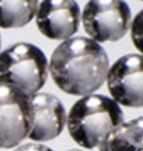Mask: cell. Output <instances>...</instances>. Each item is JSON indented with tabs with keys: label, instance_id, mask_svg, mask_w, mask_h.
Listing matches in <instances>:
<instances>
[{
	"label": "cell",
	"instance_id": "8",
	"mask_svg": "<svg viewBox=\"0 0 143 151\" xmlns=\"http://www.w3.org/2000/svg\"><path fill=\"white\" fill-rule=\"evenodd\" d=\"M33 110V121L28 138L33 142H48L57 138L66 125V111L63 102L49 93L29 97Z\"/></svg>",
	"mask_w": 143,
	"mask_h": 151
},
{
	"label": "cell",
	"instance_id": "4",
	"mask_svg": "<svg viewBox=\"0 0 143 151\" xmlns=\"http://www.w3.org/2000/svg\"><path fill=\"white\" fill-rule=\"evenodd\" d=\"M83 29L97 42H114L126 36L131 9L125 0H89L81 15Z\"/></svg>",
	"mask_w": 143,
	"mask_h": 151
},
{
	"label": "cell",
	"instance_id": "2",
	"mask_svg": "<svg viewBox=\"0 0 143 151\" xmlns=\"http://www.w3.org/2000/svg\"><path fill=\"white\" fill-rule=\"evenodd\" d=\"M122 122L119 105L113 98L94 93L82 96L66 114L69 135L86 150L98 147L106 134Z\"/></svg>",
	"mask_w": 143,
	"mask_h": 151
},
{
	"label": "cell",
	"instance_id": "11",
	"mask_svg": "<svg viewBox=\"0 0 143 151\" xmlns=\"http://www.w3.org/2000/svg\"><path fill=\"white\" fill-rule=\"evenodd\" d=\"M143 12H139L138 15L131 20L130 23V33H131V40H133L135 48L142 52V20H143Z\"/></svg>",
	"mask_w": 143,
	"mask_h": 151
},
{
	"label": "cell",
	"instance_id": "9",
	"mask_svg": "<svg viewBox=\"0 0 143 151\" xmlns=\"http://www.w3.org/2000/svg\"><path fill=\"white\" fill-rule=\"evenodd\" d=\"M142 117L134 118L114 127L106 134L101 143L99 151H143Z\"/></svg>",
	"mask_w": 143,
	"mask_h": 151
},
{
	"label": "cell",
	"instance_id": "7",
	"mask_svg": "<svg viewBox=\"0 0 143 151\" xmlns=\"http://www.w3.org/2000/svg\"><path fill=\"white\" fill-rule=\"evenodd\" d=\"M34 16L37 28L45 37L64 41L77 33L81 9L75 0H42Z\"/></svg>",
	"mask_w": 143,
	"mask_h": 151
},
{
	"label": "cell",
	"instance_id": "13",
	"mask_svg": "<svg viewBox=\"0 0 143 151\" xmlns=\"http://www.w3.org/2000/svg\"><path fill=\"white\" fill-rule=\"evenodd\" d=\"M0 52H1V36H0Z\"/></svg>",
	"mask_w": 143,
	"mask_h": 151
},
{
	"label": "cell",
	"instance_id": "14",
	"mask_svg": "<svg viewBox=\"0 0 143 151\" xmlns=\"http://www.w3.org/2000/svg\"><path fill=\"white\" fill-rule=\"evenodd\" d=\"M69 151H81V150H69Z\"/></svg>",
	"mask_w": 143,
	"mask_h": 151
},
{
	"label": "cell",
	"instance_id": "12",
	"mask_svg": "<svg viewBox=\"0 0 143 151\" xmlns=\"http://www.w3.org/2000/svg\"><path fill=\"white\" fill-rule=\"evenodd\" d=\"M13 151H53V150L42 143H25L16 146V149Z\"/></svg>",
	"mask_w": 143,
	"mask_h": 151
},
{
	"label": "cell",
	"instance_id": "6",
	"mask_svg": "<svg viewBox=\"0 0 143 151\" xmlns=\"http://www.w3.org/2000/svg\"><path fill=\"white\" fill-rule=\"evenodd\" d=\"M143 57L130 53L118 58L109 66L106 76L107 89L118 105L126 107H142L143 105Z\"/></svg>",
	"mask_w": 143,
	"mask_h": 151
},
{
	"label": "cell",
	"instance_id": "10",
	"mask_svg": "<svg viewBox=\"0 0 143 151\" xmlns=\"http://www.w3.org/2000/svg\"><path fill=\"white\" fill-rule=\"evenodd\" d=\"M39 0H0V28H21L33 20Z\"/></svg>",
	"mask_w": 143,
	"mask_h": 151
},
{
	"label": "cell",
	"instance_id": "3",
	"mask_svg": "<svg viewBox=\"0 0 143 151\" xmlns=\"http://www.w3.org/2000/svg\"><path fill=\"white\" fill-rule=\"evenodd\" d=\"M48 58L39 47L17 42L0 52V83L31 97L47 83Z\"/></svg>",
	"mask_w": 143,
	"mask_h": 151
},
{
	"label": "cell",
	"instance_id": "5",
	"mask_svg": "<svg viewBox=\"0 0 143 151\" xmlns=\"http://www.w3.org/2000/svg\"><path fill=\"white\" fill-rule=\"evenodd\" d=\"M33 110L28 96L0 83V149H13L28 138Z\"/></svg>",
	"mask_w": 143,
	"mask_h": 151
},
{
	"label": "cell",
	"instance_id": "1",
	"mask_svg": "<svg viewBox=\"0 0 143 151\" xmlns=\"http://www.w3.org/2000/svg\"><path fill=\"white\" fill-rule=\"evenodd\" d=\"M109 56L90 37L66 39L53 50L48 69L58 89L70 96L97 91L106 81Z\"/></svg>",
	"mask_w": 143,
	"mask_h": 151
}]
</instances>
